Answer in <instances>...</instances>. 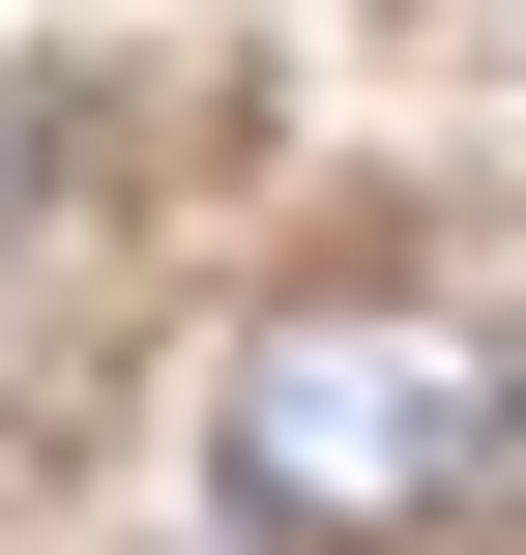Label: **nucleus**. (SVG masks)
I'll return each mask as SVG.
<instances>
[{
    "label": "nucleus",
    "mask_w": 526,
    "mask_h": 555,
    "mask_svg": "<svg viewBox=\"0 0 526 555\" xmlns=\"http://www.w3.org/2000/svg\"><path fill=\"white\" fill-rule=\"evenodd\" d=\"M29 176H59V146H29V88H0V234H29Z\"/></svg>",
    "instance_id": "nucleus-2"
},
{
    "label": "nucleus",
    "mask_w": 526,
    "mask_h": 555,
    "mask_svg": "<svg viewBox=\"0 0 526 555\" xmlns=\"http://www.w3.org/2000/svg\"><path fill=\"white\" fill-rule=\"evenodd\" d=\"M498 439H526V351H498V322H439V293H322V322L234 351V527H293V555L469 527Z\"/></svg>",
    "instance_id": "nucleus-1"
}]
</instances>
